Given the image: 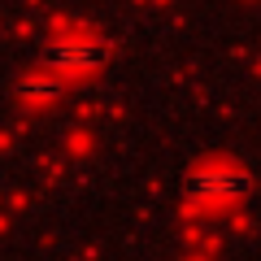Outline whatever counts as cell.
I'll list each match as a JSON object with an SVG mask.
<instances>
[{"instance_id":"3957f363","label":"cell","mask_w":261,"mask_h":261,"mask_svg":"<svg viewBox=\"0 0 261 261\" xmlns=\"http://www.w3.org/2000/svg\"><path fill=\"white\" fill-rule=\"evenodd\" d=\"M53 92H57V83L44 79V74H31V79L18 83V96H27V100H44V96H53Z\"/></svg>"},{"instance_id":"6da1fadb","label":"cell","mask_w":261,"mask_h":261,"mask_svg":"<svg viewBox=\"0 0 261 261\" xmlns=\"http://www.w3.org/2000/svg\"><path fill=\"white\" fill-rule=\"evenodd\" d=\"M244 187H248V174L231 161H209V166L192 170V178H187L192 196H240Z\"/></svg>"},{"instance_id":"7a4b0ae2","label":"cell","mask_w":261,"mask_h":261,"mask_svg":"<svg viewBox=\"0 0 261 261\" xmlns=\"http://www.w3.org/2000/svg\"><path fill=\"white\" fill-rule=\"evenodd\" d=\"M44 61L57 65V70H96L105 61V48L92 44V39H53Z\"/></svg>"}]
</instances>
